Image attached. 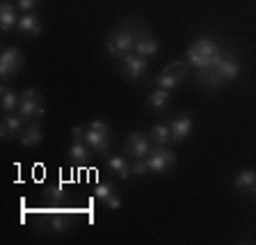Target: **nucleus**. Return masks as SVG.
Returning a JSON list of instances; mask_svg holds the SVG:
<instances>
[{
    "label": "nucleus",
    "mask_w": 256,
    "mask_h": 245,
    "mask_svg": "<svg viewBox=\"0 0 256 245\" xmlns=\"http://www.w3.org/2000/svg\"><path fill=\"white\" fill-rule=\"evenodd\" d=\"M140 28H142V23L126 21L122 28L112 30L110 35H108V39H106V51L114 60L124 58V55H128V53H133L135 39H138V35H140Z\"/></svg>",
    "instance_id": "obj_1"
},
{
    "label": "nucleus",
    "mask_w": 256,
    "mask_h": 245,
    "mask_svg": "<svg viewBox=\"0 0 256 245\" xmlns=\"http://www.w3.org/2000/svg\"><path fill=\"white\" fill-rule=\"evenodd\" d=\"M119 62V71L124 74V78H128L130 83H140L149 69V58L144 55H138V53H128L124 58L117 60Z\"/></svg>",
    "instance_id": "obj_2"
},
{
    "label": "nucleus",
    "mask_w": 256,
    "mask_h": 245,
    "mask_svg": "<svg viewBox=\"0 0 256 245\" xmlns=\"http://www.w3.org/2000/svg\"><path fill=\"white\" fill-rule=\"evenodd\" d=\"M186 76H188V64L186 62H172L162 69V74L156 76L154 83H156V87H162V90L172 92L186 80Z\"/></svg>",
    "instance_id": "obj_3"
},
{
    "label": "nucleus",
    "mask_w": 256,
    "mask_h": 245,
    "mask_svg": "<svg viewBox=\"0 0 256 245\" xmlns=\"http://www.w3.org/2000/svg\"><path fill=\"white\" fill-rule=\"evenodd\" d=\"M44 112L46 110H44V101H42L39 90H34V87L23 90L21 101H18V115L26 119H42Z\"/></svg>",
    "instance_id": "obj_4"
},
{
    "label": "nucleus",
    "mask_w": 256,
    "mask_h": 245,
    "mask_svg": "<svg viewBox=\"0 0 256 245\" xmlns=\"http://www.w3.org/2000/svg\"><path fill=\"white\" fill-rule=\"evenodd\" d=\"M146 163H149V172L154 174H165L172 167L176 165V154L167 147H151L149 156H146Z\"/></svg>",
    "instance_id": "obj_5"
},
{
    "label": "nucleus",
    "mask_w": 256,
    "mask_h": 245,
    "mask_svg": "<svg viewBox=\"0 0 256 245\" xmlns=\"http://www.w3.org/2000/svg\"><path fill=\"white\" fill-rule=\"evenodd\" d=\"M23 64H26V60H23L21 48H16V46L5 48L2 55H0V78L2 80L12 78L16 71L23 69Z\"/></svg>",
    "instance_id": "obj_6"
},
{
    "label": "nucleus",
    "mask_w": 256,
    "mask_h": 245,
    "mask_svg": "<svg viewBox=\"0 0 256 245\" xmlns=\"http://www.w3.org/2000/svg\"><path fill=\"white\" fill-rule=\"evenodd\" d=\"M151 138L146 133H130L126 138V154L130 156V158H146L151 151Z\"/></svg>",
    "instance_id": "obj_7"
},
{
    "label": "nucleus",
    "mask_w": 256,
    "mask_h": 245,
    "mask_svg": "<svg viewBox=\"0 0 256 245\" xmlns=\"http://www.w3.org/2000/svg\"><path fill=\"white\" fill-rule=\"evenodd\" d=\"M158 48H160V44H158V39L151 35L146 28H140V35H138V39H135V48H133V53H138V55H144V58H154V55H158Z\"/></svg>",
    "instance_id": "obj_8"
},
{
    "label": "nucleus",
    "mask_w": 256,
    "mask_h": 245,
    "mask_svg": "<svg viewBox=\"0 0 256 245\" xmlns=\"http://www.w3.org/2000/svg\"><path fill=\"white\" fill-rule=\"evenodd\" d=\"M85 144L90 147L92 151H96V154L101 156H108V149H110V133H106V131H96V128H85Z\"/></svg>",
    "instance_id": "obj_9"
},
{
    "label": "nucleus",
    "mask_w": 256,
    "mask_h": 245,
    "mask_svg": "<svg viewBox=\"0 0 256 245\" xmlns=\"http://www.w3.org/2000/svg\"><path fill=\"white\" fill-rule=\"evenodd\" d=\"M194 122H192L190 115H178L170 122V131H172V144H181L186 138H190Z\"/></svg>",
    "instance_id": "obj_10"
},
{
    "label": "nucleus",
    "mask_w": 256,
    "mask_h": 245,
    "mask_svg": "<svg viewBox=\"0 0 256 245\" xmlns=\"http://www.w3.org/2000/svg\"><path fill=\"white\" fill-rule=\"evenodd\" d=\"M23 128H26V117H21L18 112H5V119H2V126H0V138H14V135H21Z\"/></svg>",
    "instance_id": "obj_11"
},
{
    "label": "nucleus",
    "mask_w": 256,
    "mask_h": 245,
    "mask_svg": "<svg viewBox=\"0 0 256 245\" xmlns=\"http://www.w3.org/2000/svg\"><path fill=\"white\" fill-rule=\"evenodd\" d=\"M192 46L197 48V51H199L202 55H206V58L210 60V62H213V67L220 62V60H222V55H224V51L220 48V44L215 42L213 37H199L197 42L192 44Z\"/></svg>",
    "instance_id": "obj_12"
},
{
    "label": "nucleus",
    "mask_w": 256,
    "mask_h": 245,
    "mask_svg": "<svg viewBox=\"0 0 256 245\" xmlns=\"http://www.w3.org/2000/svg\"><path fill=\"white\" fill-rule=\"evenodd\" d=\"M16 26H18V7L10 0H2V5H0V30L10 32Z\"/></svg>",
    "instance_id": "obj_13"
},
{
    "label": "nucleus",
    "mask_w": 256,
    "mask_h": 245,
    "mask_svg": "<svg viewBox=\"0 0 256 245\" xmlns=\"http://www.w3.org/2000/svg\"><path fill=\"white\" fill-rule=\"evenodd\" d=\"M18 140H21V147H28V149L39 147V144L44 142L42 124H39V122H30L26 128H23V133L18 135Z\"/></svg>",
    "instance_id": "obj_14"
},
{
    "label": "nucleus",
    "mask_w": 256,
    "mask_h": 245,
    "mask_svg": "<svg viewBox=\"0 0 256 245\" xmlns=\"http://www.w3.org/2000/svg\"><path fill=\"white\" fill-rule=\"evenodd\" d=\"M71 215L66 213V211H53V213H48L46 215V220H44V224H46V229H50V231H64V229H69L71 227Z\"/></svg>",
    "instance_id": "obj_15"
},
{
    "label": "nucleus",
    "mask_w": 256,
    "mask_h": 245,
    "mask_svg": "<svg viewBox=\"0 0 256 245\" xmlns=\"http://www.w3.org/2000/svg\"><path fill=\"white\" fill-rule=\"evenodd\" d=\"M149 138L154 147H167L172 142V131H170V122H158L149 128Z\"/></svg>",
    "instance_id": "obj_16"
},
{
    "label": "nucleus",
    "mask_w": 256,
    "mask_h": 245,
    "mask_svg": "<svg viewBox=\"0 0 256 245\" xmlns=\"http://www.w3.org/2000/svg\"><path fill=\"white\" fill-rule=\"evenodd\" d=\"M16 28L21 32H26V35H30V37H39V35H42V21H39V16H34L32 12L18 16V26Z\"/></svg>",
    "instance_id": "obj_17"
},
{
    "label": "nucleus",
    "mask_w": 256,
    "mask_h": 245,
    "mask_svg": "<svg viewBox=\"0 0 256 245\" xmlns=\"http://www.w3.org/2000/svg\"><path fill=\"white\" fill-rule=\"evenodd\" d=\"M69 158L74 160L76 165L90 163V147L85 144L82 138H74V142H71V147H69Z\"/></svg>",
    "instance_id": "obj_18"
},
{
    "label": "nucleus",
    "mask_w": 256,
    "mask_h": 245,
    "mask_svg": "<svg viewBox=\"0 0 256 245\" xmlns=\"http://www.w3.org/2000/svg\"><path fill=\"white\" fill-rule=\"evenodd\" d=\"M170 101H172V92L162 90V87H156V90L149 94V101L146 103L151 106L154 112H165V108L170 106Z\"/></svg>",
    "instance_id": "obj_19"
},
{
    "label": "nucleus",
    "mask_w": 256,
    "mask_h": 245,
    "mask_svg": "<svg viewBox=\"0 0 256 245\" xmlns=\"http://www.w3.org/2000/svg\"><path fill=\"white\" fill-rule=\"evenodd\" d=\"M108 170L114 172L122 181H126L128 176H130V163L124 156H108Z\"/></svg>",
    "instance_id": "obj_20"
},
{
    "label": "nucleus",
    "mask_w": 256,
    "mask_h": 245,
    "mask_svg": "<svg viewBox=\"0 0 256 245\" xmlns=\"http://www.w3.org/2000/svg\"><path fill=\"white\" fill-rule=\"evenodd\" d=\"M256 186V170H240L234 179V188L242 192H250Z\"/></svg>",
    "instance_id": "obj_21"
},
{
    "label": "nucleus",
    "mask_w": 256,
    "mask_h": 245,
    "mask_svg": "<svg viewBox=\"0 0 256 245\" xmlns=\"http://www.w3.org/2000/svg\"><path fill=\"white\" fill-rule=\"evenodd\" d=\"M18 96L14 94V90L7 85L0 87V103H2V112H16L18 110Z\"/></svg>",
    "instance_id": "obj_22"
},
{
    "label": "nucleus",
    "mask_w": 256,
    "mask_h": 245,
    "mask_svg": "<svg viewBox=\"0 0 256 245\" xmlns=\"http://www.w3.org/2000/svg\"><path fill=\"white\" fill-rule=\"evenodd\" d=\"M44 199L46 202H50V204H55V202H62L64 199V183H50V186L46 188V192H44Z\"/></svg>",
    "instance_id": "obj_23"
},
{
    "label": "nucleus",
    "mask_w": 256,
    "mask_h": 245,
    "mask_svg": "<svg viewBox=\"0 0 256 245\" xmlns=\"http://www.w3.org/2000/svg\"><path fill=\"white\" fill-rule=\"evenodd\" d=\"M144 174H149L146 158H130V176H144Z\"/></svg>",
    "instance_id": "obj_24"
},
{
    "label": "nucleus",
    "mask_w": 256,
    "mask_h": 245,
    "mask_svg": "<svg viewBox=\"0 0 256 245\" xmlns=\"http://www.w3.org/2000/svg\"><path fill=\"white\" fill-rule=\"evenodd\" d=\"M112 192H114V186H110V183H98V186L94 188V197L103 202V199L110 197Z\"/></svg>",
    "instance_id": "obj_25"
},
{
    "label": "nucleus",
    "mask_w": 256,
    "mask_h": 245,
    "mask_svg": "<svg viewBox=\"0 0 256 245\" xmlns=\"http://www.w3.org/2000/svg\"><path fill=\"white\" fill-rule=\"evenodd\" d=\"M42 5V0H16V7L21 12H32Z\"/></svg>",
    "instance_id": "obj_26"
},
{
    "label": "nucleus",
    "mask_w": 256,
    "mask_h": 245,
    "mask_svg": "<svg viewBox=\"0 0 256 245\" xmlns=\"http://www.w3.org/2000/svg\"><path fill=\"white\" fill-rule=\"evenodd\" d=\"M103 204H106V208H110V211H117V208H122V197H119L117 192H112L108 199H103Z\"/></svg>",
    "instance_id": "obj_27"
},
{
    "label": "nucleus",
    "mask_w": 256,
    "mask_h": 245,
    "mask_svg": "<svg viewBox=\"0 0 256 245\" xmlns=\"http://www.w3.org/2000/svg\"><path fill=\"white\" fill-rule=\"evenodd\" d=\"M90 128H96V131H106V133H110V124L103 122V119H94V122L87 124Z\"/></svg>",
    "instance_id": "obj_28"
},
{
    "label": "nucleus",
    "mask_w": 256,
    "mask_h": 245,
    "mask_svg": "<svg viewBox=\"0 0 256 245\" xmlns=\"http://www.w3.org/2000/svg\"><path fill=\"white\" fill-rule=\"evenodd\" d=\"M250 195H252V197L256 199V186H254V188H252V190H250Z\"/></svg>",
    "instance_id": "obj_29"
}]
</instances>
